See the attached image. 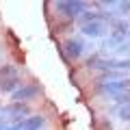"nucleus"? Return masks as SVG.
Wrapping results in <instances>:
<instances>
[{"label": "nucleus", "mask_w": 130, "mask_h": 130, "mask_svg": "<svg viewBox=\"0 0 130 130\" xmlns=\"http://www.w3.org/2000/svg\"><path fill=\"white\" fill-rule=\"evenodd\" d=\"M54 9L63 18L76 20L87 11V2H83V0H59V2H54Z\"/></svg>", "instance_id": "nucleus-1"}, {"label": "nucleus", "mask_w": 130, "mask_h": 130, "mask_svg": "<svg viewBox=\"0 0 130 130\" xmlns=\"http://www.w3.org/2000/svg\"><path fill=\"white\" fill-rule=\"evenodd\" d=\"M100 93H104V95H119V93H124L126 89H130V78H113V80H100Z\"/></svg>", "instance_id": "nucleus-2"}, {"label": "nucleus", "mask_w": 130, "mask_h": 130, "mask_svg": "<svg viewBox=\"0 0 130 130\" xmlns=\"http://www.w3.org/2000/svg\"><path fill=\"white\" fill-rule=\"evenodd\" d=\"M39 93H41V87H39L37 83H22V87H20L18 91L11 93V100H13V102L26 104L28 100H35Z\"/></svg>", "instance_id": "nucleus-3"}, {"label": "nucleus", "mask_w": 130, "mask_h": 130, "mask_svg": "<svg viewBox=\"0 0 130 130\" xmlns=\"http://www.w3.org/2000/svg\"><path fill=\"white\" fill-rule=\"evenodd\" d=\"M85 52V41L78 37H70L67 41L63 43V48H61V54H63L65 61H72V59H80Z\"/></svg>", "instance_id": "nucleus-4"}, {"label": "nucleus", "mask_w": 130, "mask_h": 130, "mask_svg": "<svg viewBox=\"0 0 130 130\" xmlns=\"http://www.w3.org/2000/svg\"><path fill=\"white\" fill-rule=\"evenodd\" d=\"M43 126H46V117H41V115H30V117H26V119L18 121V124L9 126V130H41Z\"/></svg>", "instance_id": "nucleus-5"}, {"label": "nucleus", "mask_w": 130, "mask_h": 130, "mask_svg": "<svg viewBox=\"0 0 130 130\" xmlns=\"http://www.w3.org/2000/svg\"><path fill=\"white\" fill-rule=\"evenodd\" d=\"M80 30H83V35H87V37L98 39V37H104V35L108 32V24L102 22V20H98V22L83 24V26H80Z\"/></svg>", "instance_id": "nucleus-6"}, {"label": "nucleus", "mask_w": 130, "mask_h": 130, "mask_svg": "<svg viewBox=\"0 0 130 130\" xmlns=\"http://www.w3.org/2000/svg\"><path fill=\"white\" fill-rule=\"evenodd\" d=\"M0 113H7V115H11L13 119H18V121L30 117V108H28V104H22V102H11L7 108H0Z\"/></svg>", "instance_id": "nucleus-7"}, {"label": "nucleus", "mask_w": 130, "mask_h": 130, "mask_svg": "<svg viewBox=\"0 0 130 130\" xmlns=\"http://www.w3.org/2000/svg\"><path fill=\"white\" fill-rule=\"evenodd\" d=\"M22 87V78H5V80H0V91H5V93H13L18 91V89Z\"/></svg>", "instance_id": "nucleus-8"}, {"label": "nucleus", "mask_w": 130, "mask_h": 130, "mask_svg": "<svg viewBox=\"0 0 130 130\" xmlns=\"http://www.w3.org/2000/svg\"><path fill=\"white\" fill-rule=\"evenodd\" d=\"M20 72L15 65H2L0 67V80H5V78H18Z\"/></svg>", "instance_id": "nucleus-9"}, {"label": "nucleus", "mask_w": 130, "mask_h": 130, "mask_svg": "<svg viewBox=\"0 0 130 130\" xmlns=\"http://www.w3.org/2000/svg\"><path fill=\"white\" fill-rule=\"evenodd\" d=\"M115 13H117V18H121V20H124V18H128V15H130V0H128V2H115Z\"/></svg>", "instance_id": "nucleus-10"}, {"label": "nucleus", "mask_w": 130, "mask_h": 130, "mask_svg": "<svg viewBox=\"0 0 130 130\" xmlns=\"http://www.w3.org/2000/svg\"><path fill=\"white\" fill-rule=\"evenodd\" d=\"M113 100H115V104H117V106H124V104H130V89H126L124 93L115 95Z\"/></svg>", "instance_id": "nucleus-11"}, {"label": "nucleus", "mask_w": 130, "mask_h": 130, "mask_svg": "<svg viewBox=\"0 0 130 130\" xmlns=\"http://www.w3.org/2000/svg\"><path fill=\"white\" fill-rule=\"evenodd\" d=\"M117 117L121 121H130V104H124V106L117 108Z\"/></svg>", "instance_id": "nucleus-12"}, {"label": "nucleus", "mask_w": 130, "mask_h": 130, "mask_svg": "<svg viewBox=\"0 0 130 130\" xmlns=\"http://www.w3.org/2000/svg\"><path fill=\"white\" fill-rule=\"evenodd\" d=\"M115 50L119 52V54H124V52H130V39H128V41H124L119 48H115Z\"/></svg>", "instance_id": "nucleus-13"}, {"label": "nucleus", "mask_w": 130, "mask_h": 130, "mask_svg": "<svg viewBox=\"0 0 130 130\" xmlns=\"http://www.w3.org/2000/svg\"><path fill=\"white\" fill-rule=\"evenodd\" d=\"M0 130H9V126H7V124H2V121H0Z\"/></svg>", "instance_id": "nucleus-14"}]
</instances>
